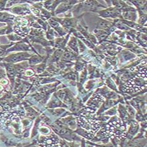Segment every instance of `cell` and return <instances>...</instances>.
Returning <instances> with one entry per match:
<instances>
[{"mask_svg":"<svg viewBox=\"0 0 147 147\" xmlns=\"http://www.w3.org/2000/svg\"><path fill=\"white\" fill-rule=\"evenodd\" d=\"M78 122L80 126L87 132L95 135L100 128V124L95 119V114L93 110L86 108L80 114L78 117Z\"/></svg>","mask_w":147,"mask_h":147,"instance_id":"6da1fadb","label":"cell"},{"mask_svg":"<svg viewBox=\"0 0 147 147\" xmlns=\"http://www.w3.org/2000/svg\"><path fill=\"white\" fill-rule=\"evenodd\" d=\"M126 126L121 119H115L106 125L104 134L109 137L120 139L125 137L126 134Z\"/></svg>","mask_w":147,"mask_h":147,"instance_id":"7a4b0ae2","label":"cell"},{"mask_svg":"<svg viewBox=\"0 0 147 147\" xmlns=\"http://www.w3.org/2000/svg\"><path fill=\"white\" fill-rule=\"evenodd\" d=\"M140 78H142L137 76L135 78H133L130 79V81H128V82L126 83L124 85V90L128 91V92H137V91L142 90V89H144V87L143 85H141L140 81L138 83V81Z\"/></svg>","mask_w":147,"mask_h":147,"instance_id":"3957f363","label":"cell"},{"mask_svg":"<svg viewBox=\"0 0 147 147\" xmlns=\"http://www.w3.org/2000/svg\"><path fill=\"white\" fill-rule=\"evenodd\" d=\"M29 54H26V53H19V54H16L10 55L9 56L6 58V61H11V62H16V61H21L23 59L28 58Z\"/></svg>","mask_w":147,"mask_h":147,"instance_id":"277c9868","label":"cell"},{"mask_svg":"<svg viewBox=\"0 0 147 147\" xmlns=\"http://www.w3.org/2000/svg\"><path fill=\"white\" fill-rule=\"evenodd\" d=\"M101 15L104 17H115L120 15V13L117 9H108L105 11H101Z\"/></svg>","mask_w":147,"mask_h":147,"instance_id":"5b68a950","label":"cell"},{"mask_svg":"<svg viewBox=\"0 0 147 147\" xmlns=\"http://www.w3.org/2000/svg\"><path fill=\"white\" fill-rule=\"evenodd\" d=\"M123 16L124 18L126 19H129V20H132V21H135L136 19V14L135 12L133 11H126L123 13Z\"/></svg>","mask_w":147,"mask_h":147,"instance_id":"8992f818","label":"cell"},{"mask_svg":"<svg viewBox=\"0 0 147 147\" xmlns=\"http://www.w3.org/2000/svg\"><path fill=\"white\" fill-rule=\"evenodd\" d=\"M28 49V46L25 44H17L16 46H14L13 49L10 50H27Z\"/></svg>","mask_w":147,"mask_h":147,"instance_id":"52a82bcc","label":"cell"},{"mask_svg":"<svg viewBox=\"0 0 147 147\" xmlns=\"http://www.w3.org/2000/svg\"><path fill=\"white\" fill-rule=\"evenodd\" d=\"M97 26L100 29H108V28L110 27V24L106 21H104V20H102V21H100L98 24Z\"/></svg>","mask_w":147,"mask_h":147,"instance_id":"ba28073f","label":"cell"},{"mask_svg":"<svg viewBox=\"0 0 147 147\" xmlns=\"http://www.w3.org/2000/svg\"><path fill=\"white\" fill-rule=\"evenodd\" d=\"M71 6V4H68V3H65V4H63L62 5H61L59 9H58V12L60 11H64L66 10H68L70 7Z\"/></svg>","mask_w":147,"mask_h":147,"instance_id":"9c48e42d","label":"cell"},{"mask_svg":"<svg viewBox=\"0 0 147 147\" xmlns=\"http://www.w3.org/2000/svg\"><path fill=\"white\" fill-rule=\"evenodd\" d=\"M69 45L71 48L75 51H77V42L75 41L74 38L73 39H71L70 42H69Z\"/></svg>","mask_w":147,"mask_h":147,"instance_id":"30bf717a","label":"cell"},{"mask_svg":"<svg viewBox=\"0 0 147 147\" xmlns=\"http://www.w3.org/2000/svg\"><path fill=\"white\" fill-rule=\"evenodd\" d=\"M10 17V16L7 13H0V20L6 21Z\"/></svg>","mask_w":147,"mask_h":147,"instance_id":"8fae6325","label":"cell"},{"mask_svg":"<svg viewBox=\"0 0 147 147\" xmlns=\"http://www.w3.org/2000/svg\"><path fill=\"white\" fill-rule=\"evenodd\" d=\"M63 57H64V58L71 59L73 58V55L70 52H65L64 54V55H63Z\"/></svg>","mask_w":147,"mask_h":147,"instance_id":"7c38bea8","label":"cell"},{"mask_svg":"<svg viewBox=\"0 0 147 147\" xmlns=\"http://www.w3.org/2000/svg\"><path fill=\"white\" fill-rule=\"evenodd\" d=\"M25 74H26V76H29V77H30V76H33V74H34V72H33L31 69H28V70H27V71H26Z\"/></svg>","mask_w":147,"mask_h":147,"instance_id":"4fadbf2b","label":"cell"},{"mask_svg":"<svg viewBox=\"0 0 147 147\" xmlns=\"http://www.w3.org/2000/svg\"><path fill=\"white\" fill-rule=\"evenodd\" d=\"M1 83H2V84L6 85V84H7V83H8V81H7L6 80H5V79H3V80L1 81Z\"/></svg>","mask_w":147,"mask_h":147,"instance_id":"5bb4252c","label":"cell"},{"mask_svg":"<svg viewBox=\"0 0 147 147\" xmlns=\"http://www.w3.org/2000/svg\"><path fill=\"white\" fill-rule=\"evenodd\" d=\"M2 89H3V87H2V85H0V91L2 90Z\"/></svg>","mask_w":147,"mask_h":147,"instance_id":"9a60e30c","label":"cell"}]
</instances>
